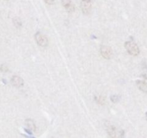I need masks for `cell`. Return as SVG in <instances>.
<instances>
[{"label":"cell","mask_w":147,"mask_h":138,"mask_svg":"<svg viewBox=\"0 0 147 138\" xmlns=\"http://www.w3.org/2000/svg\"><path fill=\"white\" fill-rule=\"evenodd\" d=\"M13 23H14V26H15L16 27H17V28H20V27H22V22L21 20H20V18H18V17H15V18H14V20H13Z\"/></svg>","instance_id":"10"},{"label":"cell","mask_w":147,"mask_h":138,"mask_svg":"<svg viewBox=\"0 0 147 138\" xmlns=\"http://www.w3.org/2000/svg\"><path fill=\"white\" fill-rule=\"evenodd\" d=\"M80 8L83 14H88L91 10V2H88V1H82L80 3Z\"/></svg>","instance_id":"7"},{"label":"cell","mask_w":147,"mask_h":138,"mask_svg":"<svg viewBox=\"0 0 147 138\" xmlns=\"http://www.w3.org/2000/svg\"><path fill=\"white\" fill-rule=\"evenodd\" d=\"M100 54L104 58L110 59L113 55V51L110 47L106 45H103L100 47Z\"/></svg>","instance_id":"4"},{"label":"cell","mask_w":147,"mask_h":138,"mask_svg":"<svg viewBox=\"0 0 147 138\" xmlns=\"http://www.w3.org/2000/svg\"><path fill=\"white\" fill-rule=\"evenodd\" d=\"M82 1H88V2H92V0H82Z\"/></svg>","instance_id":"15"},{"label":"cell","mask_w":147,"mask_h":138,"mask_svg":"<svg viewBox=\"0 0 147 138\" xmlns=\"http://www.w3.org/2000/svg\"><path fill=\"white\" fill-rule=\"evenodd\" d=\"M44 1L45 2L47 3L49 5H52V4H53L55 3V0H44Z\"/></svg>","instance_id":"14"},{"label":"cell","mask_w":147,"mask_h":138,"mask_svg":"<svg viewBox=\"0 0 147 138\" xmlns=\"http://www.w3.org/2000/svg\"><path fill=\"white\" fill-rule=\"evenodd\" d=\"M110 99L113 103H117L120 100V97L117 96V95H112V96H111Z\"/></svg>","instance_id":"12"},{"label":"cell","mask_w":147,"mask_h":138,"mask_svg":"<svg viewBox=\"0 0 147 138\" xmlns=\"http://www.w3.org/2000/svg\"><path fill=\"white\" fill-rule=\"evenodd\" d=\"M136 84H137L138 87L142 91L144 92V93H147V83L144 80H138L136 81Z\"/></svg>","instance_id":"9"},{"label":"cell","mask_w":147,"mask_h":138,"mask_svg":"<svg viewBox=\"0 0 147 138\" xmlns=\"http://www.w3.org/2000/svg\"><path fill=\"white\" fill-rule=\"evenodd\" d=\"M146 120H147V112L146 113Z\"/></svg>","instance_id":"16"},{"label":"cell","mask_w":147,"mask_h":138,"mask_svg":"<svg viewBox=\"0 0 147 138\" xmlns=\"http://www.w3.org/2000/svg\"><path fill=\"white\" fill-rule=\"evenodd\" d=\"M34 38H35L36 42H37V45L40 47H47L48 45V39L46 37L45 35H44L43 34H42L41 32H37L34 34Z\"/></svg>","instance_id":"2"},{"label":"cell","mask_w":147,"mask_h":138,"mask_svg":"<svg viewBox=\"0 0 147 138\" xmlns=\"http://www.w3.org/2000/svg\"><path fill=\"white\" fill-rule=\"evenodd\" d=\"M95 99H96V102H97V103H98L99 104H104L105 102H106V99H105V98L102 96H96Z\"/></svg>","instance_id":"11"},{"label":"cell","mask_w":147,"mask_h":138,"mask_svg":"<svg viewBox=\"0 0 147 138\" xmlns=\"http://www.w3.org/2000/svg\"><path fill=\"white\" fill-rule=\"evenodd\" d=\"M25 124L27 126V128L31 131H32V132H36L37 131V126H36L35 124H34V121L32 119H26Z\"/></svg>","instance_id":"8"},{"label":"cell","mask_w":147,"mask_h":138,"mask_svg":"<svg viewBox=\"0 0 147 138\" xmlns=\"http://www.w3.org/2000/svg\"><path fill=\"white\" fill-rule=\"evenodd\" d=\"M125 48L126 49L128 53L130 55L134 56H136L140 53L139 47L135 43L131 41H128L125 43Z\"/></svg>","instance_id":"1"},{"label":"cell","mask_w":147,"mask_h":138,"mask_svg":"<svg viewBox=\"0 0 147 138\" xmlns=\"http://www.w3.org/2000/svg\"><path fill=\"white\" fill-rule=\"evenodd\" d=\"M106 129H107L108 134H109V135L110 137H123V135H121V134H123V132H121L113 125L109 124L106 126Z\"/></svg>","instance_id":"3"},{"label":"cell","mask_w":147,"mask_h":138,"mask_svg":"<svg viewBox=\"0 0 147 138\" xmlns=\"http://www.w3.org/2000/svg\"><path fill=\"white\" fill-rule=\"evenodd\" d=\"M61 3L66 11L68 12H73L75 11V5L71 0H61Z\"/></svg>","instance_id":"5"},{"label":"cell","mask_w":147,"mask_h":138,"mask_svg":"<svg viewBox=\"0 0 147 138\" xmlns=\"http://www.w3.org/2000/svg\"><path fill=\"white\" fill-rule=\"evenodd\" d=\"M0 69H1V71H3V72L8 71V68H7L5 65H2V66H1V68H0Z\"/></svg>","instance_id":"13"},{"label":"cell","mask_w":147,"mask_h":138,"mask_svg":"<svg viewBox=\"0 0 147 138\" xmlns=\"http://www.w3.org/2000/svg\"><path fill=\"white\" fill-rule=\"evenodd\" d=\"M11 83L15 87H22L24 85V80L18 76H14L11 78Z\"/></svg>","instance_id":"6"}]
</instances>
